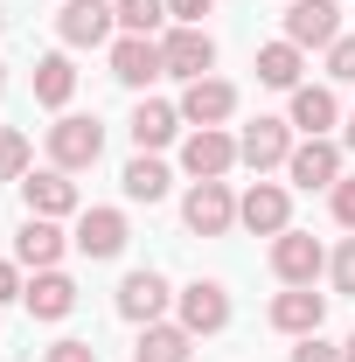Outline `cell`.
<instances>
[{"mask_svg": "<svg viewBox=\"0 0 355 362\" xmlns=\"http://www.w3.org/2000/svg\"><path fill=\"white\" fill-rule=\"evenodd\" d=\"M98 153H105V126H98V119L63 112V119L49 126V168H63V175H84V168H98Z\"/></svg>", "mask_w": 355, "mask_h": 362, "instance_id": "cell-1", "label": "cell"}, {"mask_svg": "<svg viewBox=\"0 0 355 362\" xmlns=\"http://www.w3.org/2000/svg\"><path fill=\"white\" fill-rule=\"evenodd\" d=\"M161 63H168V77H181V84L209 77V70H216V42H209V28H195V21H168V28H161Z\"/></svg>", "mask_w": 355, "mask_h": 362, "instance_id": "cell-2", "label": "cell"}, {"mask_svg": "<svg viewBox=\"0 0 355 362\" xmlns=\"http://www.w3.org/2000/svg\"><path fill=\"white\" fill-rule=\"evenodd\" d=\"M293 146H300V139H293L286 119H251V126L237 133V160H244L251 175H272V168L293 160Z\"/></svg>", "mask_w": 355, "mask_h": 362, "instance_id": "cell-3", "label": "cell"}, {"mask_svg": "<svg viewBox=\"0 0 355 362\" xmlns=\"http://www.w3.org/2000/svg\"><path fill=\"white\" fill-rule=\"evenodd\" d=\"M237 223L251 230V237H279V230H293V195L279 188V181H251L244 195H237Z\"/></svg>", "mask_w": 355, "mask_h": 362, "instance_id": "cell-4", "label": "cell"}, {"mask_svg": "<svg viewBox=\"0 0 355 362\" xmlns=\"http://www.w3.org/2000/svg\"><path fill=\"white\" fill-rule=\"evenodd\" d=\"M112 28H119L112 0H63V7H56V35H63V49H98V42H112Z\"/></svg>", "mask_w": 355, "mask_h": 362, "instance_id": "cell-5", "label": "cell"}, {"mask_svg": "<svg viewBox=\"0 0 355 362\" xmlns=\"http://www.w3.org/2000/svg\"><path fill=\"white\" fill-rule=\"evenodd\" d=\"M286 42L293 49H334L342 42V0H293L286 7Z\"/></svg>", "mask_w": 355, "mask_h": 362, "instance_id": "cell-6", "label": "cell"}, {"mask_svg": "<svg viewBox=\"0 0 355 362\" xmlns=\"http://www.w3.org/2000/svg\"><path fill=\"white\" fill-rule=\"evenodd\" d=\"M181 223L195 230V237H223V230L237 223V195H230V181H195V188L181 195Z\"/></svg>", "mask_w": 355, "mask_h": 362, "instance_id": "cell-7", "label": "cell"}, {"mask_svg": "<svg viewBox=\"0 0 355 362\" xmlns=\"http://www.w3.org/2000/svg\"><path fill=\"white\" fill-rule=\"evenodd\" d=\"M175 320L188 334H223L230 327V293H223L216 279H195V286L175 293Z\"/></svg>", "mask_w": 355, "mask_h": 362, "instance_id": "cell-8", "label": "cell"}, {"mask_svg": "<svg viewBox=\"0 0 355 362\" xmlns=\"http://www.w3.org/2000/svg\"><path fill=\"white\" fill-rule=\"evenodd\" d=\"M21 202H28V216L63 223V216H77V181L63 175V168H28L21 175Z\"/></svg>", "mask_w": 355, "mask_h": 362, "instance_id": "cell-9", "label": "cell"}, {"mask_svg": "<svg viewBox=\"0 0 355 362\" xmlns=\"http://www.w3.org/2000/svg\"><path fill=\"white\" fill-rule=\"evenodd\" d=\"M272 272H279V286H313L327 272V251L313 244L307 230H279L272 237Z\"/></svg>", "mask_w": 355, "mask_h": 362, "instance_id": "cell-10", "label": "cell"}, {"mask_svg": "<svg viewBox=\"0 0 355 362\" xmlns=\"http://www.w3.org/2000/svg\"><path fill=\"white\" fill-rule=\"evenodd\" d=\"M112 77H119L126 90H146L153 77H168L161 35H112Z\"/></svg>", "mask_w": 355, "mask_h": 362, "instance_id": "cell-11", "label": "cell"}, {"mask_svg": "<svg viewBox=\"0 0 355 362\" xmlns=\"http://www.w3.org/2000/svg\"><path fill=\"white\" fill-rule=\"evenodd\" d=\"M181 168L195 181H223L230 168H237V139L223 133V126H195V133L181 139Z\"/></svg>", "mask_w": 355, "mask_h": 362, "instance_id": "cell-12", "label": "cell"}, {"mask_svg": "<svg viewBox=\"0 0 355 362\" xmlns=\"http://www.w3.org/2000/svg\"><path fill=\"white\" fill-rule=\"evenodd\" d=\"M168 307H175V286H168L161 272H126V286H119V314L133 320V327H153Z\"/></svg>", "mask_w": 355, "mask_h": 362, "instance_id": "cell-13", "label": "cell"}, {"mask_svg": "<svg viewBox=\"0 0 355 362\" xmlns=\"http://www.w3.org/2000/svg\"><path fill=\"white\" fill-rule=\"evenodd\" d=\"M126 237H133V230H126V209H77V237H70V244H77L84 258H119Z\"/></svg>", "mask_w": 355, "mask_h": 362, "instance_id": "cell-14", "label": "cell"}, {"mask_svg": "<svg viewBox=\"0 0 355 362\" xmlns=\"http://www.w3.org/2000/svg\"><path fill=\"white\" fill-rule=\"evenodd\" d=\"M286 181L293 188H334L342 181V146L334 139H300L293 160H286Z\"/></svg>", "mask_w": 355, "mask_h": 362, "instance_id": "cell-15", "label": "cell"}, {"mask_svg": "<svg viewBox=\"0 0 355 362\" xmlns=\"http://www.w3.org/2000/svg\"><path fill=\"white\" fill-rule=\"evenodd\" d=\"M334 119H342V105H334V84H300L293 90V112H286V126L307 139H327L334 133Z\"/></svg>", "mask_w": 355, "mask_h": 362, "instance_id": "cell-16", "label": "cell"}, {"mask_svg": "<svg viewBox=\"0 0 355 362\" xmlns=\"http://www.w3.org/2000/svg\"><path fill=\"white\" fill-rule=\"evenodd\" d=\"M181 126H188V119H181V105H168V98H139V105H133V126H126V133H133L139 153H161V146H168Z\"/></svg>", "mask_w": 355, "mask_h": 362, "instance_id": "cell-17", "label": "cell"}, {"mask_svg": "<svg viewBox=\"0 0 355 362\" xmlns=\"http://www.w3.org/2000/svg\"><path fill=\"white\" fill-rule=\"evenodd\" d=\"M230 112H237V84H223V77H195L181 90V119L188 126H223Z\"/></svg>", "mask_w": 355, "mask_h": 362, "instance_id": "cell-18", "label": "cell"}, {"mask_svg": "<svg viewBox=\"0 0 355 362\" xmlns=\"http://www.w3.org/2000/svg\"><path fill=\"white\" fill-rule=\"evenodd\" d=\"M320 320H327V300H320L313 286H286V293L272 300V327H279V334H320Z\"/></svg>", "mask_w": 355, "mask_h": 362, "instance_id": "cell-19", "label": "cell"}, {"mask_svg": "<svg viewBox=\"0 0 355 362\" xmlns=\"http://www.w3.org/2000/svg\"><path fill=\"white\" fill-rule=\"evenodd\" d=\"M63 244H70V237L49 223V216H28V223H21V237H14V265H28V272H56Z\"/></svg>", "mask_w": 355, "mask_h": 362, "instance_id": "cell-20", "label": "cell"}, {"mask_svg": "<svg viewBox=\"0 0 355 362\" xmlns=\"http://www.w3.org/2000/svg\"><path fill=\"white\" fill-rule=\"evenodd\" d=\"M21 300H28L35 320H63L70 307H77V279H70V272H35V286H28Z\"/></svg>", "mask_w": 355, "mask_h": 362, "instance_id": "cell-21", "label": "cell"}, {"mask_svg": "<svg viewBox=\"0 0 355 362\" xmlns=\"http://www.w3.org/2000/svg\"><path fill=\"white\" fill-rule=\"evenodd\" d=\"M188 349H195V334L181 320H153V327H139L133 362H188Z\"/></svg>", "mask_w": 355, "mask_h": 362, "instance_id": "cell-22", "label": "cell"}, {"mask_svg": "<svg viewBox=\"0 0 355 362\" xmlns=\"http://www.w3.org/2000/svg\"><path fill=\"white\" fill-rule=\"evenodd\" d=\"M70 98H77V70H70V56L56 49V56H42V63H35V105L63 112Z\"/></svg>", "mask_w": 355, "mask_h": 362, "instance_id": "cell-23", "label": "cell"}, {"mask_svg": "<svg viewBox=\"0 0 355 362\" xmlns=\"http://www.w3.org/2000/svg\"><path fill=\"white\" fill-rule=\"evenodd\" d=\"M300 56H307V49H293L286 35H279V42H265V49H258V84L300 90Z\"/></svg>", "mask_w": 355, "mask_h": 362, "instance_id": "cell-24", "label": "cell"}, {"mask_svg": "<svg viewBox=\"0 0 355 362\" xmlns=\"http://www.w3.org/2000/svg\"><path fill=\"white\" fill-rule=\"evenodd\" d=\"M119 181H126V195H133V202H161L175 175H168L153 153H139V160H126V175H119Z\"/></svg>", "mask_w": 355, "mask_h": 362, "instance_id": "cell-25", "label": "cell"}, {"mask_svg": "<svg viewBox=\"0 0 355 362\" xmlns=\"http://www.w3.org/2000/svg\"><path fill=\"white\" fill-rule=\"evenodd\" d=\"M119 35H161L168 28V0H112Z\"/></svg>", "mask_w": 355, "mask_h": 362, "instance_id": "cell-26", "label": "cell"}, {"mask_svg": "<svg viewBox=\"0 0 355 362\" xmlns=\"http://www.w3.org/2000/svg\"><path fill=\"white\" fill-rule=\"evenodd\" d=\"M28 175V133L0 126V181H21Z\"/></svg>", "mask_w": 355, "mask_h": 362, "instance_id": "cell-27", "label": "cell"}, {"mask_svg": "<svg viewBox=\"0 0 355 362\" xmlns=\"http://www.w3.org/2000/svg\"><path fill=\"white\" fill-rule=\"evenodd\" d=\"M327 77L334 84H355V35H342V42L327 49Z\"/></svg>", "mask_w": 355, "mask_h": 362, "instance_id": "cell-28", "label": "cell"}, {"mask_svg": "<svg viewBox=\"0 0 355 362\" xmlns=\"http://www.w3.org/2000/svg\"><path fill=\"white\" fill-rule=\"evenodd\" d=\"M327 202H334V223L355 230V175H342L334 188H327Z\"/></svg>", "mask_w": 355, "mask_h": 362, "instance_id": "cell-29", "label": "cell"}, {"mask_svg": "<svg viewBox=\"0 0 355 362\" xmlns=\"http://www.w3.org/2000/svg\"><path fill=\"white\" fill-rule=\"evenodd\" d=\"M327 272H334V293H355V237H342V251L327 258Z\"/></svg>", "mask_w": 355, "mask_h": 362, "instance_id": "cell-30", "label": "cell"}, {"mask_svg": "<svg viewBox=\"0 0 355 362\" xmlns=\"http://www.w3.org/2000/svg\"><path fill=\"white\" fill-rule=\"evenodd\" d=\"M293 362H349L334 341H320V334H300V349H293Z\"/></svg>", "mask_w": 355, "mask_h": 362, "instance_id": "cell-31", "label": "cell"}, {"mask_svg": "<svg viewBox=\"0 0 355 362\" xmlns=\"http://www.w3.org/2000/svg\"><path fill=\"white\" fill-rule=\"evenodd\" d=\"M42 362H98V349H91V341H56Z\"/></svg>", "mask_w": 355, "mask_h": 362, "instance_id": "cell-32", "label": "cell"}, {"mask_svg": "<svg viewBox=\"0 0 355 362\" xmlns=\"http://www.w3.org/2000/svg\"><path fill=\"white\" fill-rule=\"evenodd\" d=\"M209 7H216V0H168V21H195V28H202Z\"/></svg>", "mask_w": 355, "mask_h": 362, "instance_id": "cell-33", "label": "cell"}, {"mask_svg": "<svg viewBox=\"0 0 355 362\" xmlns=\"http://www.w3.org/2000/svg\"><path fill=\"white\" fill-rule=\"evenodd\" d=\"M21 293H28V286H21V265H7V258H0V307H7V300H21Z\"/></svg>", "mask_w": 355, "mask_h": 362, "instance_id": "cell-34", "label": "cell"}, {"mask_svg": "<svg viewBox=\"0 0 355 362\" xmlns=\"http://www.w3.org/2000/svg\"><path fill=\"white\" fill-rule=\"evenodd\" d=\"M342 146H349V153H355V112H349V133H342Z\"/></svg>", "mask_w": 355, "mask_h": 362, "instance_id": "cell-35", "label": "cell"}, {"mask_svg": "<svg viewBox=\"0 0 355 362\" xmlns=\"http://www.w3.org/2000/svg\"><path fill=\"white\" fill-rule=\"evenodd\" d=\"M342 356H349V362H355V334H349V349H342Z\"/></svg>", "mask_w": 355, "mask_h": 362, "instance_id": "cell-36", "label": "cell"}, {"mask_svg": "<svg viewBox=\"0 0 355 362\" xmlns=\"http://www.w3.org/2000/svg\"><path fill=\"white\" fill-rule=\"evenodd\" d=\"M0 90H7V63H0Z\"/></svg>", "mask_w": 355, "mask_h": 362, "instance_id": "cell-37", "label": "cell"}, {"mask_svg": "<svg viewBox=\"0 0 355 362\" xmlns=\"http://www.w3.org/2000/svg\"><path fill=\"white\" fill-rule=\"evenodd\" d=\"M0 28H7V14H0Z\"/></svg>", "mask_w": 355, "mask_h": 362, "instance_id": "cell-38", "label": "cell"}]
</instances>
